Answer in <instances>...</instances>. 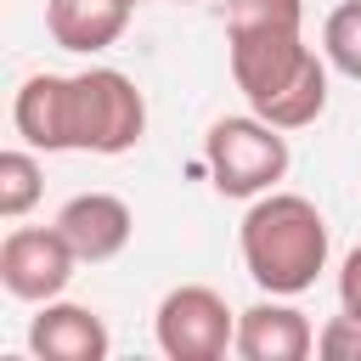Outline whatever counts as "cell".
Wrapping results in <instances>:
<instances>
[{"mask_svg":"<svg viewBox=\"0 0 361 361\" xmlns=\"http://www.w3.org/2000/svg\"><path fill=\"white\" fill-rule=\"evenodd\" d=\"M11 124L28 147L45 152H102L118 158L147 135V102L130 73L85 68V73H34L11 102Z\"/></svg>","mask_w":361,"mask_h":361,"instance_id":"cell-1","label":"cell"},{"mask_svg":"<svg viewBox=\"0 0 361 361\" xmlns=\"http://www.w3.org/2000/svg\"><path fill=\"white\" fill-rule=\"evenodd\" d=\"M237 248H243V271L265 293L293 299L327 271V220L299 192H259L243 214Z\"/></svg>","mask_w":361,"mask_h":361,"instance_id":"cell-3","label":"cell"},{"mask_svg":"<svg viewBox=\"0 0 361 361\" xmlns=\"http://www.w3.org/2000/svg\"><path fill=\"white\" fill-rule=\"evenodd\" d=\"M39 192H45V169H39V158L23 152V147L0 152V214H6V220H23V214L39 203Z\"/></svg>","mask_w":361,"mask_h":361,"instance_id":"cell-11","label":"cell"},{"mask_svg":"<svg viewBox=\"0 0 361 361\" xmlns=\"http://www.w3.org/2000/svg\"><path fill=\"white\" fill-rule=\"evenodd\" d=\"M73 265L79 254L56 226H11L0 243V282L11 299H28V305L62 299V288L73 282Z\"/></svg>","mask_w":361,"mask_h":361,"instance_id":"cell-6","label":"cell"},{"mask_svg":"<svg viewBox=\"0 0 361 361\" xmlns=\"http://www.w3.org/2000/svg\"><path fill=\"white\" fill-rule=\"evenodd\" d=\"M231 79L248 107L276 130H305L327 113V56L305 45V28H226Z\"/></svg>","mask_w":361,"mask_h":361,"instance_id":"cell-2","label":"cell"},{"mask_svg":"<svg viewBox=\"0 0 361 361\" xmlns=\"http://www.w3.org/2000/svg\"><path fill=\"white\" fill-rule=\"evenodd\" d=\"M130 6H141V0H130Z\"/></svg>","mask_w":361,"mask_h":361,"instance_id":"cell-16","label":"cell"},{"mask_svg":"<svg viewBox=\"0 0 361 361\" xmlns=\"http://www.w3.org/2000/svg\"><path fill=\"white\" fill-rule=\"evenodd\" d=\"M316 355L327 361H361V316H333L322 333H316Z\"/></svg>","mask_w":361,"mask_h":361,"instance_id":"cell-14","label":"cell"},{"mask_svg":"<svg viewBox=\"0 0 361 361\" xmlns=\"http://www.w3.org/2000/svg\"><path fill=\"white\" fill-rule=\"evenodd\" d=\"M56 231L73 243L79 259L102 265V259L124 254V243H130V231H135V214H130V203L113 197V192H79V197L62 203Z\"/></svg>","mask_w":361,"mask_h":361,"instance_id":"cell-7","label":"cell"},{"mask_svg":"<svg viewBox=\"0 0 361 361\" xmlns=\"http://www.w3.org/2000/svg\"><path fill=\"white\" fill-rule=\"evenodd\" d=\"M231 350L243 361H305L316 350V327L305 310L276 305V293H271V299L237 310V344Z\"/></svg>","mask_w":361,"mask_h":361,"instance_id":"cell-8","label":"cell"},{"mask_svg":"<svg viewBox=\"0 0 361 361\" xmlns=\"http://www.w3.org/2000/svg\"><path fill=\"white\" fill-rule=\"evenodd\" d=\"M45 28L62 51H107L130 28V0H51Z\"/></svg>","mask_w":361,"mask_h":361,"instance_id":"cell-10","label":"cell"},{"mask_svg":"<svg viewBox=\"0 0 361 361\" xmlns=\"http://www.w3.org/2000/svg\"><path fill=\"white\" fill-rule=\"evenodd\" d=\"M338 305L350 316H361V248L344 254V271H338Z\"/></svg>","mask_w":361,"mask_h":361,"instance_id":"cell-15","label":"cell"},{"mask_svg":"<svg viewBox=\"0 0 361 361\" xmlns=\"http://www.w3.org/2000/svg\"><path fill=\"white\" fill-rule=\"evenodd\" d=\"M203 164L220 197H259V192H276V180L288 175V141L259 113L214 118L203 135Z\"/></svg>","mask_w":361,"mask_h":361,"instance_id":"cell-4","label":"cell"},{"mask_svg":"<svg viewBox=\"0 0 361 361\" xmlns=\"http://www.w3.org/2000/svg\"><path fill=\"white\" fill-rule=\"evenodd\" d=\"M322 56L344 79H361V0H344L322 23Z\"/></svg>","mask_w":361,"mask_h":361,"instance_id":"cell-12","label":"cell"},{"mask_svg":"<svg viewBox=\"0 0 361 361\" xmlns=\"http://www.w3.org/2000/svg\"><path fill=\"white\" fill-rule=\"evenodd\" d=\"M28 350L39 361H107L113 338H107V322L85 305H62V299H45L39 316L28 322Z\"/></svg>","mask_w":361,"mask_h":361,"instance_id":"cell-9","label":"cell"},{"mask_svg":"<svg viewBox=\"0 0 361 361\" xmlns=\"http://www.w3.org/2000/svg\"><path fill=\"white\" fill-rule=\"evenodd\" d=\"M226 28H305V0H226Z\"/></svg>","mask_w":361,"mask_h":361,"instance_id":"cell-13","label":"cell"},{"mask_svg":"<svg viewBox=\"0 0 361 361\" xmlns=\"http://www.w3.org/2000/svg\"><path fill=\"white\" fill-rule=\"evenodd\" d=\"M152 333H158V350L169 361H220L237 344V310L214 288L186 282V288L164 293V305L152 316Z\"/></svg>","mask_w":361,"mask_h":361,"instance_id":"cell-5","label":"cell"}]
</instances>
